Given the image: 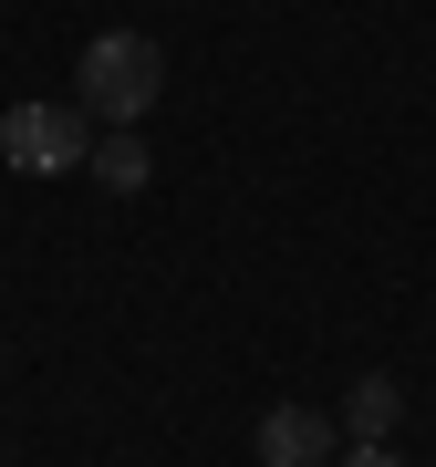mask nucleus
Wrapping results in <instances>:
<instances>
[{"mask_svg": "<svg viewBox=\"0 0 436 467\" xmlns=\"http://www.w3.org/2000/svg\"><path fill=\"white\" fill-rule=\"evenodd\" d=\"M84 177H94V187H115V198H135V187H146V135H135V125H115V135H94Z\"/></svg>", "mask_w": 436, "mask_h": 467, "instance_id": "nucleus-5", "label": "nucleus"}, {"mask_svg": "<svg viewBox=\"0 0 436 467\" xmlns=\"http://www.w3.org/2000/svg\"><path fill=\"white\" fill-rule=\"evenodd\" d=\"M0 364H11V353H0Z\"/></svg>", "mask_w": 436, "mask_h": 467, "instance_id": "nucleus-7", "label": "nucleus"}, {"mask_svg": "<svg viewBox=\"0 0 436 467\" xmlns=\"http://www.w3.org/2000/svg\"><path fill=\"white\" fill-rule=\"evenodd\" d=\"M94 115L84 104H52V94H32V104H11L0 115V156H11L21 177H73L94 156V135H84Z\"/></svg>", "mask_w": 436, "mask_h": 467, "instance_id": "nucleus-2", "label": "nucleus"}, {"mask_svg": "<svg viewBox=\"0 0 436 467\" xmlns=\"http://www.w3.org/2000/svg\"><path fill=\"white\" fill-rule=\"evenodd\" d=\"M167 94V42H146V32H94L84 42V63H73V104L104 125H146V104Z\"/></svg>", "mask_w": 436, "mask_h": 467, "instance_id": "nucleus-1", "label": "nucleus"}, {"mask_svg": "<svg viewBox=\"0 0 436 467\" xmlns=\"http://www.w3.org/2000/svg\"><path fill=\"white\" fill-rule=\"evenodd\" d=\"M333 467H405V457H395V447H343Z\"/></svg>", "mask_w": 436, "mask_h": 467, "instance_id": "nucleus-6", "label": "nucleus"}, {"mask_svg": "<svg viewBox=\"0 0 436 467\" xmlns=\"http://www.w3.org/2000/svg\"><path fill=\"white\" fill-rule=\"evenodd\" d=\"M250 447H260V467H322V457H333V416H312V405H270Z\"/></svg>", "mask_w": 436, "mask_h": 467, "instance_id": "nucleus-3", "label": "nucleus"}, {"mask_svg": "<svg viewBox=\"0 0 436 467\" xmlns=\"http://www.w3.org/2000/svg\"><path fill=\"white\" fill-rule=\"evenodd\" d=\"M395 416H405L395 374H364V384L343 395V436H353V447H385V436H395Z\"/></svg>", "mask_w": 436, "mask_h": 467, "instance_id": "nucleus-4", "label": "nucleus"}]
</instances>
